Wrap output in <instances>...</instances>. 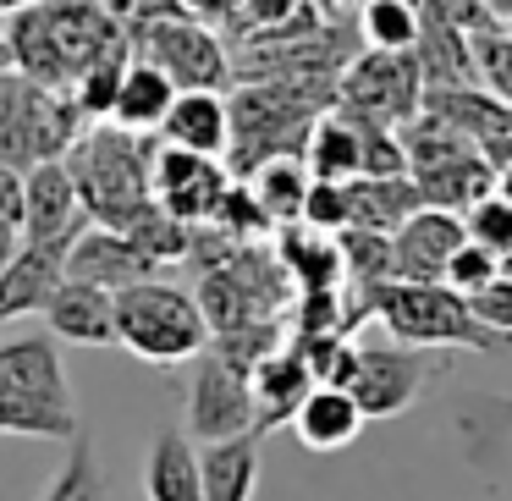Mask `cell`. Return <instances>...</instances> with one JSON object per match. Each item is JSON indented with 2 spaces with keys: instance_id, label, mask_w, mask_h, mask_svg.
<instances>
[{
  "instance_id": "obj_1",
  "label": "cell",
  "mask_w": 512,
  "mask_h": 501,
  "mask_svg": "<svg viewBox=\"0 0 512 501\" xmlns=\"http://www.w3.org/2000/svg\"><path fill=\"white\" fill-rule=\"evenodd\" d=\"M0 39L12 50V72L39 89H72L83 67L133 56L127 28L105 0H28L0 17Z\"/></svg>"
},
{
  "instance_id": "obj_2",
  "label": "cell",
  "mask_w": 512,
  "mask_h": 501,
  "mask_svg": "<svg viewBox=\"0 0 512 501\" xmlns=\"http://www.w3.org/2000/svg\"><path fill=\"white\" fill-rule=\"evenodd\" d=\"M353 309V331L364 320H380L391 342L424 347V353H446V347H468V353H512V336L479 325L463 292L446 281H380L369 292H347Z\"/></svg>"
},
{
  "instance_id": "obj_3",
  "label": "cell",
  "mask_w": 512,
  "mask_h": 501,
  "mask_svg": "<svg viewBox=\"0 0 512 501\" xmlns=\"http://www.w3.org/2000/svg\"><path fill=\"white\" fill-rule=\"evenodd\" d=\"M331 83L320 78H265V83H243L232 94V149H226V171L243 177L248 166L270 155H298L309 138L314 116L331 111Z\"/></svg>"
},
{
  "instance_id": "obj_4",
  "label": "cell",
  "mask_w": 512,
  "mask_h": 501,
  "mask_svg": "<svg viewBox=\"0 0 512 501\" xmlns=\"http://www.w3.org/2000/svg\"><path fill=\"white\" fill-rule=\"evenodd\" d=\"M149 149L155 144L111 122L83 127V138L67 149V171L94 226H122L138 204H149Z\"/></svg>"
},
{
  "instance_id": "obj_5",
  "label": "cell",
  "mask_w": 512,
  "mask_h": 501,
  "mask_svg": "<svg viewBox=\"0 0 512 501\" xmlns=\"http://www.w3.org/2000/svg\"><path fill=\"white\" fill-rule=\"evenodd\" d=\"M116 347L144 364H188L210 347V325L193 292L149 276L116 292Z\"/></svg>"
},
{
  "instance_id": "obj_6",
  "label": "cell",
  "mask_w": 512,
  "mask_h": 501,
  "mask_svg": "<svg viewBox=\"0 0 512 501\" xmlns=\"http://www.w3.org/2000/svg\"><path fill=\"white\" fill-rule=\"evenodd\" d=\"M127 45L138 50V61H149V67L166 72L177 89H221V83L232 78V56H226V45L188 12L127 28Z\"/></svg>"
},
{
  "instance_id": "obj_7",
  "label": "cell",
  "mask_w": 512,
  "mask_h": 501,
  "mask_svg": "<svg viewBox=\"0 0 512 501\" xmlns=\"http://www.w3.org/2000/svg\"><path fill=\"white\" fill-rule=\"evenodd\" d=\"M446 369V353H424V347L402 342H358V369L347 380L353 402L364 408V419H397L419 402V391Z\"/></svg>"
},
{
  "instance_id": "obj_8",
  "label": "cell",
  "mask_w": 512,
  "mask_h": 501,
  "mask_svg": "<svg viewBox=\"0 0 512 501\" xmlns=\"http://www.w3.org/2000/svg\"><path fill=\"white\" fill-rule=\"evenodd\" d=\"M347 116H364V122H386V127H408L419 116L424 100V78L419 61L408 56H380V50H364L342 67V89H336Z\"/></svg>"
},
{
  "instance_id": "obj_9",
  "label": "cell",
  "mask_w": 512,
  "mask_h": 501,
  "mask_svg": "<svg viewBox=\"0 0 512 501\" xmlns=\"http://www.w3.org/2000/svg\"><path fill=\"white\" fill-rule=\"evenodd\" d=\"M232 188V171L226 160L210 155H193V149H171L155 144L149 149V199L182 226H210L221 193Z\"/></svg>"
},
{
  "instance_id": "obj_10",
  "label": "cell",
  "mask_w": 512,
  "mask_h": 501,
  "mask_svg": "<svg viewBox=\"0 0 512 501\" xmlns=\"http://www.w3.org/2000/svg\"><path fill=\"white\" fill-rule=\"evenodd\" d=\"M243 430H254V386H248V375L215 353H199L188 386V435L193 441H226V435H243Z\"/></svg>"
},
{
  "instance_id": "obj_11",
  "label": "cell",
  "mask_w": 512,
  "mask_h": 501,
  "mask_svg": "<svg viewBox=\"0 0 512 501\" xmlns=\"http://www.w3.org/2000/svg\"><path fill=\"white\" fill-rule=\"evenodd\" d=\"M89 226L78 199V182H72L67 160H45V166H28L23 171V243H61L72 248V237Z\"/></svg>"
},
{
  "instance_id": "obj_12",
  "label": "cell",
  "mask_w": 512,
  "mask_h": 501,
  "mask_svg": "<svg viewBox=\"0 0 512 501\" xmlns=\"http://www.w3.org/2000/svg\"><path fill=\"white\" fill-rule=\"evenodd\" d=\"M0 391H12L23 402H39V408H78L72 402L67 364L56 353V336H45V331L6 336L0 342Z\"/></svg>"
},
{
  "instance_id": "obj_13",
  "label": "cell",
  "mask_w": 512,
  "mask_h": 501,
  "mask_svg": "<svg viewBox=\"0 0 512 501\" xmlns=\"http://www.w3.org/2000/svg\"><path fill=\"white\" fill-rule=\"evenodd\" d=\"M463 215L452 210H413L408 221L391 232V265H397V276L391 281H441L446 259L463 248Z\"/></svg>"
},
{
  "instance_id": "obj_14",
  "label": "cell",
  "mask_w": 512,
  "mask_h": 501,
  "mask_svg": "<svg viewBox=\"0 0 512 501\" xmlns=\"http://www.w3.org/2000/svg\"><path fill=\"white\" fill-rule=\"evenodd\" d=\"M67 276L72 281H94V287H105V292H122V287H133V281L160 276V265L144 254V248H133V237L89 221L67 248Z\"/></svg>"
},
{
  "instance_id": "obj_15",
  "label": "cell",
  "mask_w": 512,
  "mask_h": 501,
  "mask_svg": "<svg viewBox=\"0 0 512 501\" xmlns=\"http://www.w3.org/2000/svg\"><path fill=\"white\" fill-rule=\"evenodd\" d=\"M45 325L56 342H72V347H116V292L94 287V281H61L50 292L45 309Z\"/></svg>"
},
{
  "instance_id": "obj_16",
  "label": "cell",
  "mask_w": 512,
  "mask_h": 501,
  "mask_svg": "<svg viewBox=\"0 0 512 501\" xmlns=\"http://www.w3.org/2000/svg\"><path fill=\"white\" fill-rule=\"evenodd\" d=\"M160 144L226 160V149H232V105H226V94L221 89H177L166 122H160Z\"/></svg>"
},
{
  "instance_id": "obj_17",
  "label": "cell",
  "mask_w": 512,
  "mask_h": 501,
  "mask_svg": "<svg viewBox=\"0 0 512 501\" xmlns=\"http://www.w3.org/2000/svg\"><path fill=\"white\" fill-rule=\"evenodd\" d=\"M61 281H67V248L61 243H23L12 254V265L0 270V320L39 314Z\"/></svg>"
},
{
  "instance_id": "obj_18",
  "label": "cell",
  "mask_w": 512,
  "mask_h": 501,
  "mask_svg": "<svg viewBox=\"0 0 512 501\" xmlns=\"http://www.w3.org/2000/svg\"><path fill=\"white\" fill-rule=\"evenodd\" d=\"M248 386H254V430H276V424H292V413H298V402L309 397L314 375L309 364H303V353L292 342H281L276 353H265L254 364V375H248Z\"/></svg>"
},
{
  "instance_id": "obj_19",
  "label": "cell",
  "mask_w": 512,
  "mask_h": 501,
  "mask_svg": "<svg viewBox=\"0 0 512 501\" xmlns=\"http://www.w3.org/2000/svg\"><path fill=\"white\" fill-rule=\"evenodd\" d=\"M259 430H243V435H226V441H204L193 452L199 463V485H204V501H254L259 490Z\"/></svg>"
},
{
  "instance_id": "obj_20",
  "label": "cell",
  "mask_w": 512,
  "mask_h": 501,
  "mask_svg": "<svg viewBox=\"0 0 512 501\" xmlns=\"http://www.w3.org/2000/svg\"><path fill=\"white\" fill-rule=\"evenodd\" d=\"M364 424H369L364 408H358L353 391H342V386H309V397L292 413V430H298V441L309 446V452H342V446L358 441Z\"/></svg>"
},
{
  "instance_id": "obj_21",
  "label": "cell",
  "mask_w": 512,
  "mask_h": 501,
  "mask_svg": "<svg viewBox=\"0 0 512 501\" xmlns=\"http://www.w3.org/2000/svg\"><path fill=\"white\" fill-rule=\"evenodd\" d=\"M270 254L281 259L287 281L298 292H325V287H347V270H342V248H336L331 232H309L303 221L281 226L276 248Z\"/></svg>"
},
{
  "instance_id": "obj_22",
  "label": "cell",
  "mask_w": 512,
  "mask_h": 501,
  "mask_svg": "<svg viewBox=\"0 0 512 501\" xmlns=\"http://www.w3.org/2000/svg\"><path fill=\"white\" fill-rule=\"evenodd\" d=\"M171 100H177V83H171L166 72L149 67V61H127L122 89H116V105H111V127L149 138V133H160Z\"/></svg>"
},
{
  "instance_id": "obj_23",
  "label": "cell",
  "mask_w": 512,
  "mask_h": 501,
  "mask_svg": "<svg viewBox=\"0 0 512 501\" xmlns=\"http://www.w3.org/2000/svg\"><path fill=\"white\" fill-rule=\"evenodd\" d=\"M298 155H303V166H309L314 182H353V177H364V144H358L353 116H342V111L314 116V127H309V138H303Z\"/></svg>"
},
{
  "instance_id": "obj_24",
  "label": "cell",
  "mask_w": 512,
  "mask_h": 501,
  "mask_svg": "<svg viewBox=\"0 0 512 501\" xmlns=\"http://www.w3.org/2000/svg\"><path fill=\"white\" fill-rule=\"evenodd\" d=\"M413 210H424L413 177H353L347 182V226H364V232H397Z\"/></svg>"
},
{
  "instance_id": "obj_25",
  "label": "cell",
  "mask_w": 512,
  "mask_h": 501,
  "mask_svg": "<svg viewBox=\"0 0 512 501\" xmlns=\"http://www.w3.org/2000/svg\"><path fill=\"white\" fill-rule=\"evenodd\" d=\"M237 182H248V193L259 199V210L270 215V226H292L303 215V199H309V166L303 155H270L259 166H248Z\"/></svg>"
},
{
  "instance_id": "obj_26",
  "label": "cell",
  "mask_w": 512,
  "mask_h": 501,
  "mask_svg": "<svg viewBox=\"0 0 512 501\" xmlns=\"http://www.w3.org/2000/svg\"><path fill=\"white\" fill-rule=\"evenodd\" d=\"M144 490H149V501H204L199 463H193L188 435H177V430L155 435L149 463H144Z\"/></svg>"
},
{
  "instance_id": "obj_27",
  "label": "cell",
  "mask_w": 512,
  "mask_h": 501,
  "mask_svg": "<svg viewBox=\"0 0 512 501\" xmlns=\"http://www.w3.org/2000/svg\"><path fill=\"white\" fill-rule=\"evenodd\" d=\"M364 50H380V56H408L419 45V12L408 0H364L353 17Z\"/></svg>"
},
{
  "instance_id": "obj_28",
  "label": "cell",
  "mask_w": 512,
  "mask_h": 501,
  "mask_svg": "<svg viewBox=\"0 0 512 501\" xmlns=\"http://www.w3.org/2000/svg\"><path fill=\"white\" fill-rule=\"evenodd\" d=\"M39 501H111L105 490V474H100V452H94V435L78 430L67 435V457H61L56 479L45 485Z\"/></svg>"
},
{
  "instance_id": "obj_29",
  "label": "cell",
  "mask_w": 512,
  "mask_h": 501,
  "mask_svg": "<svg viewBox=\"0 0 512 501\" xmlns=\"http://www.w3.org/2000/svg\"><path fill=\"white\" fill-rule=\"evenodd\" d=\"M468 67L485 94H496L501 105H512V23H485L474 34H463Z\"/></svg>"
},
{
  "instance_id": "obj_30",
  "label": "cell",
  "mask_w": 512,
  "mask_h": 501,
  "mask_svg": "<svg viewBox=\"0 0 512 501\" xmlns=\"http://www.w3.org/2000/svg\"><path fill=\"white\" fill-rule=\"evenodd\" d=\"M336 248H342V270H347V281H353V292H369V287H380V281L397 276V265H391V237L386 232L347 226V232H336Z\"/></svg>"
},
{
  "instance_id": "obj_31",
  "label": "cell",
  "mask_w": 512,
  "mask_h": 501,
  "mask_svg": "<svg viewBox=\"0 0 512 501\" xmlns=\"http://www.w3.org/2000/svg\"><path fill=\"white\" fill-rule=\"evenodd\" d=\"M83 419L78 408H39V402H23L12 391H0V435H45V441H67L78 435Z\"/></svg>"
},
{
  "instance_id": "obj_32",
  "label": "cell",
  "mask_w": 512,
  "mask_h": 501,
  "mask_svg": "<svg viewBox=\"0 0 512 501\" xmlns=\"http://www.w3.org/2000/svg\"><path fill=\"white\" fill-rule=\"evenodd\" d=\"M133 56H111V61H94V67H83L78 78H72V105L83 111V122H111V105H116V89H122V72Z\"/></svg>"
},
{
  "instance_id": "obj_33",
  "label": "cell",
  "mask_w": 512,
  "mask_h": 501,
  "mask_svg": "<svg viewBox=\"0 0 512 501\" xmlns=\"http://www.w3.org/2000/svg\"><path fill=\"white\" fill-rule=\"evenodd\" d=\"M210 226H215L221 237H232V243H259V237L270 232V215L259 210V199L248 193V182L232 177V188L221 193V204H215Z\"/></svg>"
},
{
  "instance_id": "obj_34",
  "label": "cell",
  "mask_w": 512,
  "mask_h": 501,
  "mask_svg": "<svg viewBox=\"0 0 512 501\" xmlns=\"http://www.w3.org/2000/svg\"><path fill=\"white\" fill-rule=\"evenodd\" d=\"M463 232L474 237L479 248H490L496 259L512 254V204L496 199V193H485V199H474L463 210Z\"/></svg>"
},
{
  "instance_id": "obj_35",
  "label": "cell",
  "mask_w": 512,
  "mask_h": 501,
  "mask_svg": "<svg viewBox=\"0 0 512 501\" xmlns=\"http://www.w3.org/2000/svg\"><path fill=\"white\" fill-rule=\"evenodd\" d=\"M496 276H501V259L490 254V248H479L474 237H463V248H457V254L446 259V270H441V281L452 292H463V298H474V292L490 287Z\"/></svg>"
},
{
  "instance_id": "obj_36",
  "label": "cell",
  "mask_w": 512,
  "mask_h": 501,
  "mask_svg": "<svg viewBox=\"0 0 512 501\" xmlns=\"http://www.w3.org/2000/svg\"><path fill=\"white\" fill-rule=\"evenodd\" d=\"M309 232H347V182H309V199H303V215H298Z\"/></svg>"
},
{
  "instance_id": "obj_37",
  "label": "cell",
  "mask_w": 512,
  "mask_h": 501,
  "mask_svg": "<svg viewBox=\"0 0 512 501\" xmlns=\"http://www.w3.org/2000/svg\"><path fill=\"white\" fill-rule=\"evenodd\" d=\"M457 430L468 435V441H501V435L512 430V397H485V402H474V408H463L457 413Z\"/></svg>"
},
{
  "instance_id": "obj_38",
  "label": "cell",
  "mask_w": 512,
  "mask_h": 501,
  "mask_svg": "<svg viewBox=\"0 0 512 501\" xmlns=\"http://www.w3.org/2000/svg\"><path fill=\"white\" fill-rule=\"evenodd\" d=\"M419 17H430V23H446V28H457V34H474V28H485V23H496V17L479 6V0H408Z\"/></svg>"
},
{
  "instance_id": "obj_39",
  "label": "cell",
  "mask_w": 512,
  "mask_h": 501,
  "mask_svg": "<svg viewBox=\"0 0 512 501\" xmlns=\"http://www.w3.org/2000/svg\"><path fill=\"white\" fill-rule=\"evenodd\" d=\"M468 309L479 314V325H490V331L512 336V276H496L490 287H479L474 298H468Z\"/></svg>"
},
{
  "instance_id": "obj_40",
  "label": "cell",
  "mask_w": 512,
  "mask_h": 501,
  "mask_svg": "<svg viewBox=\"0 0 512 501\" xmlns=\"http://www.w3.org/2000/svg\"><path fill=\"white\" fill-rule=\"evenodd\" d=\"M309 12V0H237V17L248 23V34H270V28H287L292 17Z\"/></svg>"
},
{
  "instance_id": "obj_41",
  "label": "cell",
  "mask_w": 512,
  "mask_h": 501,
  "mask_svg": "<svg viewBox=\"0 0 512 501\" xmlns=\"http://www.w3.org/2000/svg\"><path fill=\"white\" fill-rule=\"evenodd\" d=\"M0 221H23V171L0 160Z\"/></svg>"
},
{
  "instance_id": "obj_42",
  "label": "cell",
  "mask_w": 512,
  "mask_h": 501,
  "mask_svg": "<svg viewBox=\"0 0 512 501\" xmlns=\"http://www.w3.org/2000/svg\"><path fill=\"white\" fill-rule=\"evenodd\" d=\"M17 248H23V232H17L12 221H0V270L12 265V254H17Z\"/></svg>"
},
{
  "instance_id": "obj_43",
  "label": "cell",
  "mask_w": 512,
  "mask_h": 501,
  "mask_svg": "<svg viewBox=\"0 0 512 501\" xmlns=\"http://www.w3.org/2000/svg\"><path fill=\"white\" fill-rule=\"evenodd\" d=\"M490 193L512 204V160H501V166H496V177H490Z\"/></svg>"
},
{
  "instance_id": "obj_44",
  "label": "cell",
  "mask_w": 512,
  "mask_h": 501,
  "mask_svg": "<svg viewBox=\"0 0 512 501\" xmlns=\"http://www.w3.org/2000/svg\"><path fill=\"white\" fill-rule=\"evenodd\" d=\"M479 6H485L496 23H512V0H479Z\"/></svg>"
},
{
  "instance_id": "obj_45",
  "label": "cell",
  "mask_w": 512,
  "mask_h": 501,
  "mask_svg": "<svg viewBox=\"0 0 512 501\" xmlns=\"http://www.w3.org/2000/svg\"><path fill=\"white\" fill-rule=\"evenodd\" d=\"M12 94H17V72H6V78H0V116H6V105H12Z\"/></svg>"
},
{
  "instance_id": "obj_46",
  "label": "cell",
  "mask_w": 512,
  "mask_h": 501,
  "mask_svg": "<svg viewBox=\"0 0 512 501\" xmlns=\"http://www.w3.org/2000/svg\"><path fill=\"white\" fill-rule=\"evenodd\" d=\"M12 72V50H6V39H0V78Z\"/></svg>"
},
{
  "instance_id": "obj_47",
  "label": "cell",
  "mask_w": 512,
  "mask_h": 501,
  "mask_svg": "<svg viewBox=\"0 0 512 501\" xmlns=\"http://www.w3.org/2000/svg\"><path fill=\"white\" fill-rule=\"evenodd\" d=\"M17 6H28V0H0V17H6V12H17Z\"/></svg>"
},
{
  "instance_id": "obj_48",
  "label": "cell",
  "mask_w": 512,
  "mask_h": 501,
  "mask_svg": "<svg viewBox=\"0 0 512 501\" xmlns=\"http://www.w3.org/2000/svg\"><path fill=\"white\" fill-rule=\"evenodd\" d=\"M501 276H512V254H507V259H501Z\"/></svg>"
}]
</instances>
